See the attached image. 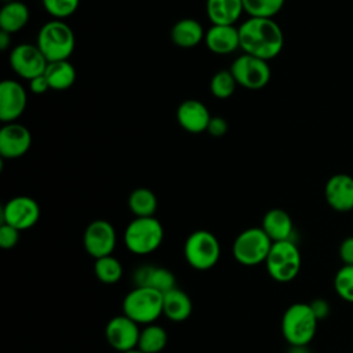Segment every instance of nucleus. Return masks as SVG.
I'll use <instances>...</instances> for the list:
<instances>
[{
	"mask_svg": "<svg viewBox=\"0 0 353 353\" xmlns=\"http://www.w3.org/2000/svg\"><path fill=\"white\" fill-rule=\"evenodd\" d=\"M123 353H142L139 349H132V350H128V352H123Z\"/></svg>",
	"mask_w": 353,
	"mask_h": 353,
	"instance_id": "58836bf2",
	"label": "nucleus"
},
{
	"mask_svg": "<svg viewBox=\"0 0 353 353\" xmlns=\"http://www.w3.org/2000/svg\"><path fill=\"white\" fill-rule=\"evenodd\" d=\"M240 48L243 52L265 61L276 58L284 47V34L273 18L248 17L240 26Z\"/></svg>",
	"mask_w": 353,
	"mask_h": 353,
	"instance_id": "f257e3e1",
	"label": "nucleus"
},
{
	"mask_svg": "<svg viewBox=\"0 0 353 353\" xmlns=\"http://www.w3.org/2000/svg\"><path fill=\"white\" fill-rule=\"evenodd\" d=\"M237 83L230 69L218 70L210 80V91L218 99H228L233 95Z\"/></svg>",
	"mask_w": 353,
	"mask_h": 353,
	"instance_id": "c756f323",
	"label": "nucleus"
},
{
	"mask_svg": "<svg viewBox=\"0 0 353 353\" xmlns=\"http://www.w3.org/2000/svg\"><path fill=\"white\" fill-rule=\"evenodd\" d=\"M139 334V324L124 313L112 317L105 327L108 343L119 353L137 349Z\"/></svg>",
	"mask_w": 353,
	"mask_h": 353,
	"instance_id": "ddd939ff",
	"label": "nucleus"
},
{
	"mask_svg": "<svg viewBox=\"0 0 353 353\" xmlns=\"http://www.w3.org/2000/svg\"><path fill=\"white\" fill-rule=\"evenodd\" d=\"M324 197L328 205L338 212L353 210V176L347 174L332 175L324 186Z\"/></svg>",
	"mask_w": 353,
	"mask_h": 353,
	"instance_id": "dca6fc26",
	"label": "nucleus"
},
{
	"mask_svg": "<svg viewBox=\"0 0 353 353\" xmlns=\"http://www.w3.org/2000/svg\"><path fill=\"white\" fill-rule=\"evenodd\" d=\"M244 12L243 0H207L205 14L211 25H234Z\"/></svg>",
	"mask_w": 353,
	"mask_h": 353,
	"instance_id": "4be33fe9",
	"label": "nucleus"
},
{
	"mask_svg": "<svg viewBox=\"0 0 353 353\" xmlns=\"http://www.w3.org/2000/svg\"><path fill=\"white\" fill-rule=\"evenodd\" d=\"M211 117L208 108L199 99H185L176 109L178 124L190 134L207 131Z\"/></svg>",
	"mask_w": 353,
	"mask_h": 353,
	"instance_id": "f3484780",
	"label": "nucleus"
},
{
	"mask_svg": "<svg viewBox=\"0 0 353 353\" xmlns=\"http://www.w3.org/2000/svg\"><path fill=\"white\" fill-rule=\"evenodd\" d=\"M32 146V134L23 124L7 123L0 130V156L14 160L22 157Z\"/></svg>",
	"mask_w": 353,
	"mask_h": 353,
	"instance_id": "2eb2a0df",
	"label": "nucleus"
},
{
	"mask_svg": "<svg viewBox=\"0 0 353 353\" xmlns=\"http://www.w3.org/2000/svg\"><path fill=\"white\" fill-rule=\"evenodd\" d=\"M192 310L193 303L190 296L178 287L163 295V314L168 320L174 323H182L190 317Z\"/></svg>",
	"mask_w": 353,
	"mask_h": 353,
	"instance_id": "5701e85b",
	"label": "nucleus"
},
{
	"mask_svg": "<svg viewBox=\"0 0 353 353\" xmlns=\"http://www.w3.org/2000/svg\"><path fill=\"white\" fill-rule=\"evenodd\" d=\"M28 94L25 87L12 79L0 83V120L7 123L17 121L25 112Z\"/></svg>",
	"mask_w": 353,
	"mask_h": 353,
	"instance_id": "4468645a",
	"label": "nucleus"
},
{
	"mask_svg": "<svg viewBox=\"0 0 353 353\" xmlns=\"http://www.w3.org/2000/svg\"><path fill=\"white\" fill-rule=\"evenodd\" d=\"M205 30L194 18H182L176 21L170 32L171 41L181 48H193L204 41Z\"/></svg>",
	"mask_w": 353,
	"mask_h": 353,
	"instance_id": "aec40b11",
	"label": "nucleus"
},
{
	"mask_svg": "<svg viewBox=\"0 0 353 353\" xmlns=\"http://www.w3.org/2000/svg\"><path fill=\"white\" fill-rule=\"evenodd\" d=\"M44 76L50 84L51 90L63 91L70 88L77 77V72L74 66L68 61H57L48 62Z\"/></svg>",
	"mask_w": 353,
	"mask_h": 353,
	"instance_id": "393cba45",
	"label": "nucleus"
},
{
	"mask_svg": "<svg viewBox=\"0 0 353 353\" xmlns=\"http://www.w3.org/2000/svg\"><path fill=\"white\" fill-rule=\"evenodd\" d=\"M230 72L237 85L247 90L263 88L272 76L268 61L243 52L230 65Z\"/></svg>",
	"mask_w": 353,
	"mask_h": 353,
	"instance_id": "1a4fd4ad",
	"label": "nucleus"
},
{
	"mask_svg": "<svg viewBox=\"0 0 353 353\" xmlns=\"http://www.w3.org/2000/svg\"><path fill=\"white\" fill-rule=\"evenodd\" d=\"M19 230L7 225L1 223L0 226V247L4 250L14 248L19 241Z\"/></svg>",
	"mask_w": 353,
	"mask_h": 353,
	"instance_id": "473e14b6",
	"label": "nucleus"
},
{
	"mask_svg": "<svg viewBox=\"0 0 353 353\" xmlns=\"http://www.w3.org/2000/svg\"><path fill=\"white\" fill-rule=\"evenodd\" d=\"M226 131H228V121L221 116H212L205 132H208L214 138H221L226 134Z\"/></svg>",
	"mask_w": 353,
	"mask_h": 353,
	"instance_id": "72a5a7b5",
	"label": "nucleus"
},
{
	"mask_svg": "<svg viewBox=\"0 0 353 353\" xmlns=\"http://www.w3.org/2000/svg\"><path fill=\"white\" fill-rule=\"evenodd\" d=\"M128 208L135 218L154 216L157 211V197L148 188H137L128 196Z\"/></svg>",
	"mask_w": 353,
	"mask_h": 353,
	"instance_id": "a878e982",
	"label": "nucleus"
},
{
	"mask_svg": "<svg viewBox=\"0 0 353 353\" xmlns=\"http://www.w3.org/2000/svg\"><path fill=\"white\" fill-rule=\"evenodd\" d=\"M285 0H243L244 12L252 18H273L280 12Z\"/></svg>",
	"mask_w": 353,
	"mask_h": 353,
	"instance_id": "c85d7f7f",
	"label": "nucleus"
},
{
	"mask_svg": "<svg viewBox=\"0 0 353 353\" xmlns=\"http://www.w3.org/2000/svg\"><path fill=\"white\" fill-rule=\"evenodd\" d=\"M40 218V207L30 196H15L1 210V223H7L19 232L33 228Z\"/></svg>",
	"mask_w": 353,
	"mask_h": 353,
	"instance_id": "f8f14e48",
	"label": "nucleus"
},
{
	"mask_svg": "<svg viewBox=\"0 0 353 353\" xmlns=\"http://www.w3.org/2000/svg\"><path fill=\"white\" fill-rule=\"evenodd\" d=\"M261 228L265 230V233L270 237L273 243L292 240L291 239L294 233L292 219L290 214L281 208L269 210L262 218Z\"/></svg>",
	"mask_w": 353,
	"mask_h": 353,
	"instance_id": "412c9836",
	"label": "nucleus"
},
{
	"mask_svg": "<svg viewBox=\"0 0 353 353\" xmlns=\"http://www.w3.org/2000/svg\"><path fill=\"white\" fill-rule=\"evenodd\" d=\"M309 305H310V307H312V310H313V313H314V316L317 317L319 321L328 317V314H330V303L325 299L317 298V299L312 301Z\"/></svg>",
	"mask_w": 353,
	"mask_h": 353,
	"instance_id": "c9c22d12",
	"label": "nucleus"
},
{
	"mask_svg": "<svg viewBox=\"0 0 353 353\" xmlns=\"http://www.w3.org/2000/svg\"><path fill=\"white\" fill-rule=\"evenodd\" d=\"M94 273L103 284H114L123 276V265L113 255H106L95 259Z\"/></svg>",
	"mask_w": 353,
	"mask_h": 353,
	"instance_id": "cd10ccee",
	"label": "nucleus"
},
{
	"mask_svg": "<svg viewBox=\"0 0 353 353\" xmlns=\"http://www.w3.org/2000/svg\"><path fill=\"white\" fill-rule=\"evenodd\" d=\"M10 66L21 79L32 80L44 74L48 61L36 44L22 43L10 51Z\"/></svg>",
	"mask_w": 353,
	"mask_h": 353,
	"instance_id": "9d476101",
	"label": "nucleus"
},
{
	"mask_svg": "<svg viewBox=\"0 0 353 353\" xmlns=\"http://www.w3.org/2000/svg\"><path fill=\"white\" fill-rule=\"evenodd\" d=\"M164 239V228L156 216L134 218L124 230L127 250L137 255H146L156 251Z\"/></svg>",
	"mask_w": 353,
	"mask_h": 353,
	"instance_id": "20e7f679",
	"label": "nucleus"
},
{
	"mask_svg": "<svg viewBox=\"0 0 353 353\" xmlns=\"http://www.w3.org/2000/svg\"><path fill=\"white\" fill-rule=\"evenodd\" d=\"M301 252L292 240L274 241L265 261L269 276L279 283L294 280L301 270Z\"/></svg>",
	"mask_w": 353,
	"mask_h": 353,
	"instance_id": "0eeeda50",
	"label": "nucleus"
},
{
	"mask_svg": "<svg viewBox=\"0 0 353 353\" xmlns=\"http://www.w3.org/2000/svg\"><path fill=\"white\" fill-rule=\"evenodd\" d=\"M36 46L48 62L68 61L74 51L76 37L65 21L51 19L39 29Z\"/></svg>",
	"mask_w": 353,
	"mask_h": 353,
	"instance_id": "f03ea898",
	"label": "nucleus"
},
{
	"mask_svg": "<svg viewBox=\"0 0 353 353\" xmlns=\"http://www.w3.org/2000/svg\"><path fill=\"white\" fill-rule=\"evenodd\" d=\"M132 279L135 287H150L160 291L161 294H165L176 287L174 273L167 268L156 265H142L137 268Z\"/></svg>",
	"mask_w": 353,
	"mask_h": 353,
	"instance_id": "6ab92c4d",
	"label": "nucleus"
},
{
	"mask_svg": "<svg viewBox=\"0 0 353 353\" xmlns=\"http://www.w3.org/2000/svg\"><path fill=\"white\" fill-rule=\"evenodd\" d=\"M168 342L165 330L159 324H148L141 330L138 347L142 353H160Z\"/></svg>",
	"mask_w": 353,
	"mask_h": 353,
	"instance_id": "bb28decb",
	"label": "nucleus"
},
{
	"mask_svg": "<svg viewBox=\"0 0 353 353\" xmlns=\"http://www.w3.org/2000/svg\"><path fill=\"white\" fill-rule=\"evenodd\" d=\"M163 295L150 287H134L123 299V313L138 324H152L163 314Z\"/></svg>",
	"mask_w": 353,
	"mask_h": 353,
	"instance_id": "39448f33",
	"label": "nucleus"
},
{
	"mask_svg": "<svg viewBox=\"0 0 353 353\" xmlns=\"http://www.w3.org/2000/svg\"><path fill=\"white\" fill-rule=\"evenodd\" d=\"M317 323L310 305L296 302L288 306L281 317V334L290 346H307L316 335Z\"/></svg>",
	"mask_w": 353,
	"mask_h": 353,
	"instance_id": "7ed1b4c3",
	"label": "nucleus"
},
{
	"mask_svg": "<svg viewBox=\"0 0 353 353\" xmlns=\"http://www.w3.org/2000/svg\"><path fill=\"white\" fill-rule=\"evenodd\" d=\"M205 47L216 55H229L240 48L239 28L234 25H211L204 36Z\"/></svg>",
	"mask_w": 353,
	"mask_h": 353,
	"instance_id": "a211bd4d",
	"label": "nucleus"
},
{
	"mask_svg": "<svg viewBox=\"0 0 353 353\" xmlns=\"http://www.w3.org/2000/svg\"><path fill=\"white\" fill-rule=\"evenodd\" d=\"M339 256L345 265H353V236L346 237L341 243Z\"/></svg>",
	"mask_w": 353,
	"mask_h": 353,
	"instance_id": "f704fd0d",
	"label": "nucleus"
},
{
	"mask_svg": "<svg viewBox=\"0 0 353 353\" xmlns=\"http://www.w3.org/2000/svg\"><path fill=\"white\" fill-rule=\"evenodd\" d=\"M334 288L343 301L353 303V265H343L336 272Z\"/></svg>",
	"mask_w": 353,
	"mask_h": 353,
	"instance_id": "7c9ffc66",
	"label": "nucleus"
},
{
	"mask_svg": "<svg viewBox=\"0 0 353 353\" xmlns=\"http://www.w3.org/2000/svg\"><path fill=\"white\" fill-rule=\"evenodd\" d=\"M11 36L12 34H10V33H7V32H0V50L1 51H7L8 50V47L11 46Z\"/></svg>",
	"mask_w": 353,
	"mask_h": 353,
	"instance_id": "4c0bfd02",
	"label": "nucleus"
},
{
	"mask_svg": "<svg viewBox=\"0 0 353 353\" xmlns=\"http://www.w3.org/2000/svg\"><path fill=\"white\" fill-rule=\"evenodd\" d=\"M117 243L114 226L106 219L90 222L83 233V245L94 259L112 255Z\"/></svg>",
	"mask_w": 353,
	"mask_h": 353,
	"instance_id": "9b49d317",
	"label": "nucleus"
},
{
	"mask_svg": "<svg viewBox=\"0 0 353 353\" xmlns=\"http://www.w3.org/2000/svg\"><path fill=\"white\" fill-rule=\"evenodd\" d=\"M183 255L193 269L208 270L214 268L221 258L219 240L210 230H194L185 240Z\"/></svg>",
	"mask_w": 353,
	"mask_h": 353,
	"instance_id": "423d86ee",
	"label": "nucleus"
},
{
	"mask_svg": "<svg viewBox=\"0 0 353 353\" xmlns=\"http://www.w3.org/2000/svg\"><path fill=\"white\" fill-rule=\"evenodd\" d=\"M29 8L21 0H10L0 10V29L10 34L21 32L29 22Z\"/></svg>",
	"mask_w": 353,
	"mask_h": 353,
	"instance_id": "b1692460",
	"label": "nucleus"
},
{
	"mask_svg": "<svg viewBox=\"0 0 353 353\" xmlns=\"http://www.w3.org/2000/svg\"><path fill=\"white\" fill-rule=\"evenodd\" d=\"M41 3L44 10L48 15L52 17V19L61 21L73 15L80 6V0H41Z\"/></svg>",
	"mask_w": 353,
	"mask_h": 353,
	"instance_id": "2f4dec72",
	"label": "nucleus"
},
{
	"mask_svg": "<svg viewBox=\"0 0 353 353\" xmlns=\"http://www.w3.org/2000/svg\"><path fill=\"white\" fill-rule=\"evenodd\" d=\"M272 244L273 241L261 226L248 228L237 234L232 245V252L240 265L256 266L266 261Z\"/></svg>",
	"mask_w": 353,
	"mask_h": 353,
	"instance_id": "6e6552de",
	"label": "nucleus"
},
{
	"mask_svg": "<svg viewBox=\"0 0 353 353\" xmlns=\"http://www.w3.org/2000/svg\"><path fill=\"white\" fill-rule=\"evenodd\" d=\"M28 83H29V90H30V92H33V94H36V95H41V94L47 92L48 90H51V88H50V84H48V81H47V79H46L44 74L37 76V77L29 80Z\"/></svg>",
	"mask_w": 353,
	"mask_h": 353,
	"instance_id": "e433bc0d",
	"label": "nucleus"
}]
</instances>
